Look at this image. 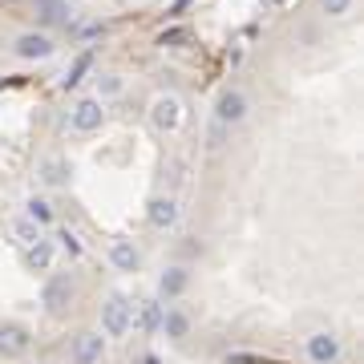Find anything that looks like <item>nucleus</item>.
<instances>
[{"instance_id": "f257e3e1", "label": "nucleus", "mask_w": 364, "mask_h": 364, "mask_svg": "<svg viewBox=\"0 0 364 364\" xmlns=\"http://www.w3.org/2000/svg\"><path fill=\"white\" fill-rule=\"evenodd\" d=\"M130 316H134V304L114 292V296L101 304V332H105V336H114V340H122V336L130 332Z\"/></svg>"}, {"instance_id": "f03ea898", "label": "nucleus", "mask_w": 364, "mask_h": 364, "mask_svg": "<svg viewBox=\"0 0 364 364\" xmlns=\"http://www.w3.org/2000/svg\"><path fill=\"white\" fill-rule=\"evenodd\" d=\"M101 122H105V105H101V98H82L73 110H69V126H73L77 134L101 130Z\"/></svg>"}, {"instance_id": "7ed1b4c3", "label": "nucleus", "mask_w": 364, "mask_h": 364, "mask_svg": "<svg viewBox=\"0 0 364 364\" xmlns=\"http://www.w3.org/2000/svg\"><path fill=\"white\" fill-rule=\"evenodd\" d=\"M182 122V101L174 98V93H162V98H154V105H150V126L158 134H170L178 130Z\"/></svg>"}, {"instance_id": "20e7f679", "label": "nucleus", "mask_w": 364, "mask_h": 364, "mask_svg": "<svg viewBox=\"0 0 364 364\" xmlns=\"http://www.w3.org/2000/svg\"><path fill=\"white\" fill-rule=\"evenodd\" d=\"M29 344H33V336H29V328H25V324H17V320L0 324V356H4V360H17V356H25V352H29Z\"/></svg>"}, {"instance_id": "39448f33", "label": "nucleus", "mask_w": 364, "mask_h": 364, "mask_svg": "<svg viewBox=\"0 0 364 364\" xmlns=\"http://www.w3.org/2000/svg\"><path fill=\"white\" fill-rule=\"evenodd\" d=\"M105 356V336L101 332H77L73 348H69V360L73 364H98Z\"/></svg>"}, {"instance_id": "423d86ee", "label": "nucleus", "mask_w": 364, "mask_h": 364, "mask_svg": "<svg viewBox=\"0 0 364 364\" xmlns=\"http://www.w3.org/2000/svg\"><path fill=\"white\" fill-rule=\"evenodd\" d=\"M215 117L223 126H235V122H243L247 117V98H243V89H223L215 101Z\"/></svg>"}, {"instance_id": "0eeeda50", "label": "nucleus", "mask_w": 364, "mask_h": 364, "mask_svg": "<svg viewBox=\"0 0 364 364\" xmlns=\"http://www.w3.org/2000/svg\"><path fill=\"white\" fill-rule=\"evenodd\" d=\"M69 299H73V280H69L65 271H57V275L45 283V292H41V304H45V308L57 316V312H65Z\"/></svg>"}, {"instance_id": "6e6552de", "label": "nucleus", "mask_w": 364, "mask_h": 364, "mask_svg": "<svg viewBox=\"0 0 364 364\" xmlns=\"http://www.w3.org/2000/svg\"><path fill=\"white\" fill-rule=\"evenodd\" d=\"M308 356H312V364H336L340 360V340L332 332H312L308 336Z\"/></svg>"}, {"instance_id": "1a4fd4ad", "label": "nucleus", "mask_w": 364, "mask_h": 364, "mask_svg": "<svg viewBox=\"0 0 364 364\" xmlns=\"http://www.w3.org/2000/svg\"><path fill=\"white\" fill-rule=\"evenodd\" d=\"M49 53H53L49 33H20L17 37V57H25V61H45Z\"/></svg>"}, {"instance_id": "9d476101", "label": "nucleus", "mask_w": 364, "mask_h": 364, "mask_svg": "<svg viewBox=\"0 0 364 364\" xmlns=\"http://www.w3.org/2000/svg\"><path fill=\"white\" fill-rule=\"evenodd\" d=\"M37 17L49 29H69L73 13H69V0H37Z\"/></svg>"}, {"instance_id": "9b49d317", "label": "nucleus", "mask_w": 364, "mask_h": 364, "mask_svg": "<svg viewBox=\"0 0 364 364\" xmlns=\"http://www.w3.org/2000/svg\"><path fill=\"white\" fill-rule=\"evenodd\" d=\"M162 320V304L158 299H138V316H130V328H138L142 336H154Z\"/></svg>"}, {"instance_id": "f8f14e48", "label": "nucleus", "mask_w": 364, "mask_h": 364, "mask_svg": "<svg viewBox=\"0 0 364 364\" xmlns=\"http://www.w3.org/2000/svg\"><path fill=\"white\" fill-rule=\"evenodd\" d=\"M146 215H150V227L166 231V227H174V223H178V202L158 195V199H150V211H146Z\"/></svg>"}, {"instance_id": "ddd939ff", "label": "nucleus", "mask_w": 364, "mask_h": 364, "mask_svg": "<svg viewBox=\"0 0 364 364\" xmlns=\"http://www.w3.org/2000/svg\"><path fill=\"white\" fill-rule=\"evenodd\" d=\"M110 264H114L117 271H138L142 255H138V247H134L130 239H114V243H110Z\"/></svg>"}, {"instance_id": "4468645a", "label": "nucleus", "mask_w": 364, "mask_h": 364, "mask_svg": "<svg viewBox=\"0 0 364 364\" xmlns=\"http://www.w3.org/2000/svg\"><path fill=\"white\" fill-rule=\"evenodd\" d=\"M158 332H166L170 340H186L190 336V316L182 312V308H166L162 320H158Z\"/></svg>"}, {"instance_id": "2eb2a0df", "label": "nucleus", "mask_w": 364, "mask_h": 364, "mask_svg": "<svg viewBox=\"0 0 364 364\" xmlns=\"http://www.w3.org/2000/svg\"><path fill=\"white\" fill-rule=\"evenodd\" d=\"M25 267L29 271H49L53 267V243L41 235L37 243H29V251H25Z\"/></svg>"}, {"instance_id": "dca6fc26", "label": "nucleus", "mask_w": 364, "mask_h": 364, "mask_svg": "<svg viewBox=\"0 0 364 364\" xmlns=\"http://www.w3.org/2000/svg\"><path fill=\"white\" fill-rule=\"evenodd\" d=\"M186 283H190L186 267H170V271L162 275V283H158V287H162V296H166V299H178L182 292H186Z\"/></svg>"}, {"instance_id": "f3484780", "label": "nucleus", "mask_w": 364, "mask_h": 364, "mask_svg": "<svg viewBox=\"0 0 364 364\" xmlns=\"http://www.w3.org/2000/svg\"><path fill=\"white\" fill-rule=\"evenodd\" d=\"M89 69H93V53H82V57H77V61H73V69H69L65 73V89H77V85H82V77L85 73H89Z\"/></svg>"}, {"instance_id": "a211bd4d", "label": "nucleus", "mask_w": 364, "mask_h": 364, "mask_svg": "<svg viewBox=\"0 0 364 364\" xmlns=\"http://www.w3.org/2000/svg\"><path fill=\"white\" fill-rule=\"evenodd\" d=\"M41 178H45V186H65V162L61 158H45L41 162Z\"/></svg>"}, {"instance_id": "6ab92c4d", "label": "nucleus", "mask_w": 364, "mask_h": 364, "mask_svg": "<svg viewBox=\"0 0 364 364\" xmlns=\"http://www.w3.org/2000/svg\"><path fill=\"white\" fill-rule=\"evenodd\" d=\"M13 235H17V243H25V247H29V243H37V239H41V227H37L33 219L25 215V219H17V223H13Z\"/></svg>"}, {"instance_id": "aec40b11", "label": "nucleus", "mask_w": 364, "mask_h": 364, "mask_svg": "<svg viewBox=\"0 0 364 364\" xmlns=\"http://www.w3.org/2000/svg\"><path fill=\"white\" fill-rule=\"evenodd\" d=\"M122 93V77L117 73H98V98H117Z\"/></svg>"}, {"instance_id": "412c9836", "label": "nucleus", "mask_w": 364, "mask_h": 364, "mask_svg": "<svg viewBox=\"0 0 364 364\" xmlns=\"http://www.w3.org/2000/svg\"><path fill=\"white\" fill-rule=\"evenodd\" d=\"M29 219H33L37 227H49V223H53V207L45 199H33V202H29Z\"/></svg>"}, {"instance_id": "4be33fe9", "label": "nucleus", "mask_w": 364, "mask_h": 364, "mask_svg": "<svg viewBox=\"0 0 364 364\" xmlns=\"http://www.w3.org/2000/svg\"><path fill=\"white\" fill-rule=\"evenodd\" d=\"M57 239H61V251H65V255H69V259H77V255H82V239H77V235H73V231H57Z\"/></svg>"}, {"instance_id": "5701e85b", "label": "nucleus", "mask_w": 364, "mask_h": 364, "mask_svg": "<svg viewBox=\"0 0 364 364\" xmlns=\"http://www.w3.org/2000/svg\"><path fill=\"white\" fill-rule=\"evenodd\" d=\"M186 29H166L162 37H158V45H170V49H178V45H186Z\"/></svg>"}, {"instance_id": "b1692460", "label": "nucleus", "mask_w": 364, "mask_h": 364, "mask_svg": "<svg viewBox=\"0 0 364 364\" xmlns=\"http://www.w3.org/2000/svg\"><path fill=\"white\" fill-rule=\"evenodd\" d=\"M320 4H324L328 17H348L352 13V0H320Z\"/></svg>"}, {"instance_id": "393cba45", "label": "nucleus", "mask_w": 364, "mask_h": 364, "mask_svg": "<svg viewBox=\"0 0 364 364\" xmlns=\"http://www.w3.org/2000/svg\"><path fill=\"white\" fill-rule=\"evenodd\" d=\"M227 364H267V360H259V356H247V352H231V356H227Z\"/></svg>"}, {"instance_id": "a878e982", "label": "nucleus", "mask_w": 364, "mask_h": 364, "mask_svg": "<svg viewBox=\"0 0 364 364\" xmlns=\"http://www.w3.org/2000/svg\"><path fill=\"white\" fill-rule=\"evenodd\" d=\"M186 4H190V0H174V8H170V13L178 17V13H182V8H186Z\"/></svg>"}, {"instance_id": "bb28decb", "label": "nucleus", "mask_w": 364, "mask_h": 364, "mask_svg": "<svg viewBox=\"0 0 364 364\" xmlns=\"http://www.w3.org/2000/svg\"><path fill=\"white\" fill-rule=\"evenodd\" d=\"M142 364H162V360H158V356H154V352H150V356H142Z\"/></svg>"}]
</instances>
